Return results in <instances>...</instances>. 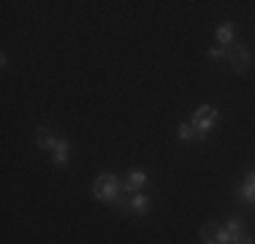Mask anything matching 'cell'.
<instances>
[{
  "mask_svg": "<svg viewBox=\"0 0 255 244\" xmlns=\"http://www.w3.org/2000/svg\"><path fill=\"white\" fill-rule=\"evenodd\" d=\"M93 195L98 201H103V204H117L120 198L125 195L123 190V176L117 174H109V171H103V174H98L93 179Z\"/></svg>",
  "mask_w": 255,
  "mask_h": 244,
  "instance_id": "6da1fadb",
  "label": "cell"
},
{
  "mask_svg": "<svg viewBox=\"0 0 255 244\" xmlns=\"http://www.w3.org/2000/svg\"><path fill=\"white\" fill-rule=\"evenodd\" d=\"M114 209L125 217H147L152 212V198L147 193H133L130 198H120Z\"/></svg>",
  "mask_w": 255,
  "mask_h": 244,
  "instance_id": "7a4b0ae2",
  "label": "cell"
},
{
  "mask_svg": "<svg viewBox=\"0 0 255 244\" xmlns=\"http://www.w3.org/2000/svg\"><path fill=\"white\" fill-rule=\"evenodd\" d=\"M228 65L234 73H247V68L253 65V54L245 44H234L228 49Z\"/></svg>",
  "mask_w": 255,
  "mask_h": 244,
  "instance_id": "3957f363",
  "label": "cell"
},
{
  "mask_svg": "<svg viewBox=\"0 0 255 244\" xmlns=\"http://www.w3.org/2000/svg\"><path fill=\"white\" fill-rule=\"evenodd\" d=\"M198 236H201V242H204V244H231V242H234L226 225H215V223L201 225Z\"/></svg>",
  "mask_w": 255,
  "mask_h": 244,
  "instance_id": "277c9868",
  "label": "cell"
},
{
  "mask_svg": "<svg viewBox=\"0 0 255 244\" xmlns=\"http://www.w3.org/2000/svg\"><path fill=\"white\" fill-rule=\"evenodd\" d=\"M147 185H149V176H147V171H144V168H130L123 176V190H125V195L141 193Z\"/></svg>",
  "mask_w": 255,
  "mask_h": 244,
  "instance_id": "5b68a950",
  "label": "cell"
},
{
  "mask_svg": "<svg viewBox=\"0 0 255 244\" xmlns=\"http://www.w3.org/2000/svg\"><path fill=\"white\" fill-rule=\"evenodd\" d=\"M217 122H220V112L215 109V112H212V114H206V117L190 120V125L196 127V136H198V138H206V136H209V133L217 127Z\"/></svg>",
  "mask_w": 255,
  "mask_h": 244,
  "instance_id": "8992f818",
  "label": "cell"
},
{
  "mask_svg": "<svg viewBox=\"0 0 255 244\" xmlns=\"http://www.w3.org/2000/svg\"><path fill=\"white\" fill-rule=\"evenodd\" d=\"M57 138H60V136L52 130L49 125H38V127H35V138H33V141H35V146H38V149L52 152L54 144H57Z\"/></svg>",
  "mask_w": 255,
  "mask_h": 244,
  "instance_id": "52a82bcc",
  "label": "cell"
},
{
  "mask_svg": "<svg viewBox=\"0 0 255 244\" xmlns=\"http://www.w3.org/2000/svg\"><path fill=\"white\" fill-rule=\"evenodd\" d=\"M68 160H71V141L60 136L57 144H54V149H52V166L54 168H65Z\"/></svg>",
  "mask_w": 255,
  "mask_h": 244,
  "instance_id": "ba28073f",
  "label": "cell"
},
{
  "mask_svg": "<svg viewBox=\"0 0 255 244\" xmlns=\"http://www.w3.org/2000/svg\"><path fill=\"white\" fill-rule=\"evenodd\" d=\"M215 41H217V46L231 49V46L236 44V24H234V22H223V24H217V30H215Z\"/></svg>",
  "mask_w": 255,
  "mask_h": 244,
  "instance_id": "9c48e42d",
  "label": "cell"
},
{
  "mask_svg": "<svg viewBox=\"0 0 255 244\" xmlns=\"http://www.w3.org/2000/svg\"><path fill=\"white\" fill-rule=\"evenodd\" d=\"M236 195H239L245 204H255V171H247V174H245V179H242Z\"/></svg>",
  "mask_w": 255,
  "mask_h": 244,
  "instance_id": "30bf717a",
  "label": "cell"
},
{
  "mask_svg": "<svg viewBox=\"0 0 255 244\" xmlns=\"http://www.w3.org/2000/svg\"><path fill=\"white\" fill-rule=\"evenodd\" d=\"M226 228H228L231 239H239L242 234H247V223H245L239 215H231V217L226 220Z\"/></svg>",
  "mask_w": 255,
  "mask_h": 244,
  "instance_id": "8fae6325",
  "label": "cell"
},
{
  "mask_svg": "<svg viewBox=\"0 0 255 244\" xmlns=\"http://www.w3.org/2000/svg\"><path fill=\"white\" fill-rule=\"evenodd\" d=\"M177 138L182 144H187V141H193V138H198L196 136V127L190 125V122H182V125L177 127Z\"/></svg>",
  "mask_w": 255,
  "mask_h": 244,
  "instance_id": "7c38bea8",
  "label": "cell"
},
{
  "mask_svg": "<svg viewBox=\"0 0 255 244\" xmlns=\"http://www.w3.org/2000/svg\"><path fill=\"white\" fill-rule=\"evenodd\" d=\"M206 57H209V60H217V63H220V60H228V49L215 44V46L206 49Z\"/></svg>",
  "mask_w": 255,
  "mask_h": 244,
  "instance_id": "4fadbf2b",
  "label": "cell"
},
{
  "mask_svg": "<svg viewBox=\"0 0 255 244\" xmlns=\"http://www.w3.org/2000/svg\"><path fill=\"white\" fill-rule=\"evenodd\" d=\"M231 244H255V236H250V234H242L239 239H234Z\"/></svg>",
  "mask_w": 255,
  "mask_h": 244,
  "instance_id": "5bb4252c",
  "label": "cell"
},
{
  "mask_svg": "<svg viewBox=\"0 0 255 244\" xmlns=\"http://www.w3.org/2000/svg\"><path fill=\"white\" fill-rule=\"evenodd\" d=\"M253 206H255V204H253Z\"/></svg>",
  "mask_w": 255,
  "mask_h": 244,
  "instance_id": "9a60e30c",
  "label": "cell"
}]
</instances>
